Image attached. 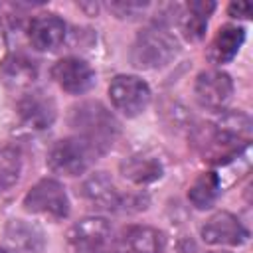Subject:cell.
<instances>
[{"label":"cell","mask_w":253,"mask_h":253,"mask_svg":"<svg viewBox=\"0 0 253 253\" xmlns=\"http://www.w3.org/2000/svg\"><path fill=\"white\" fill-rule=\"evenodd\" d=\"M164 237L158 229L146 225H132L121 233L111 253H162Z\"/></svg>","instance_id":"obj_11"},{"label":"cell","mask_w":253,"mask_h":253,"mask_svg":"<svg viewBox=\"0 0 253 253\" xmlns=\"http://www.w3.org/2000/svg\"><path fill=\"white\" fill-rule=\"evenodd\" d=\"M22 174V156L14 146H0V194L10 190Z\"/></svg>","instance_id":"obj_20"},{"label":"cell","mask_w":253,"mask_h":253,"mask_svg":"<svg viewBox=\"0 0 253 253\" xmlns=\"http://www.w3.org/2000/svg\"><path fill=\"white\" fill-rule=\"evenodd\" d=\"M219 192H221V180H219V176L215 172H204L190 186L188 200L198 210H206V208H211L213 206V202L217 200Z\"/></svg>","instance_id":"obj_19"},{"label":"cell","mask_w":253,"mask_h":253,"mask_svg":"<svg viewBox=\"0 0 253 253\" xmlns=\"http://www.w3.org/2000/svg\"><path fill=\"white\" fill-rule=\"evenodd\" d=\"M18 115L24 125L36 130L47 128L57 115L55 101L43 91H30L18 103Z\"/></svg>","instance_id":"obj_10"},{"label":"cell","mask_w":253,"mask_h":253,"mask_svg":"<svg viewBox=\"0 0 253 253\" xmlns=\"http://www.w3.org/2000/svg\"><path fill=\"white\" fill-rule=\"evenodd\" d=\"M253 4L251 2H231L229 4V14L235 18H251Z\"/></svg>","instance_id":"obj_23"},{"label":"cell","mask_w":253,"mask_h":253,"mask_svg":"<svg viewBox=\"0 0 253 253\" xmlns=\"http://www.w3.org/2000/svg\"><path fill=\"white\" fill-rule=\"evenodd\" d=\"M245 40V32L239 26H223L217 36L213 38L211 45H210V59L213 63H227L235 57V53L239 51L241 43Z\"/></svg>","instance_id":"obj_18"},{"label":"cell","mask_w":253,"mask_h":253,"mask_svg":"<svg viewBox=\"0 0 253 253\" xmlns=\"http://www.w3.org/2000/svg\"><path fill=\"white\" fill-rule=\"evenodd\" d=\"M213 8L215 4L210 0H192L182 8V12L178 14V24L186 40L198 42L204 38L208 28V18L213 12Z\"/></svg>","instance_id":"obj_15"},{"label":"cell","mask_w":253,"mask_h":253,"mask_svg":"<svg viewBox=\"0 0 253 253\" xmlns=\"http://www.w3.org/2000/svg\"><path fill=\"white\" fill-rule=\"evenodd\" d=\"M121 174L132 184H150L162 176V164L152 154H132L121 162Z\"/></svg>","instance_id":"obj_17"},{"label":"cell","mask_w":253,"mask_h":253,"mask_svg":"<svg viewBox=\"0 0 253 253\" xmlns=\"http://www.w3.org/2000/svg\"><path fill=\"white\" fill-rule=\"evenodd\" d=\"M211 253H225V251H211Z\"/></svg>","instance_id":"obj_24"},{"label":"cell","mask_w":253,"mask_h":253,"mask_svg":"<svg viewBox=\"0 0 253 253\" xmlns=\"http://www.w3.org/2000/svg\"><path fill=\"white\" fill-rule=\"evenodd\" d=\"M0 253H6V251H4V249H0Z\"/></svg>","instance_id":"obj_25"},{"label":"cell","mask_w":253,"mask_h":253,"mask_svg":"<svg viewBox=\"0 0 253 253\" xmlns=\"http://www.w3.org/2000/svg\"><path fill=\"white\" fill-rule=\"evenodd\" d=\"M109 97L125 117H136L150 103V87L140 77L117 75L109 85Z\"/></svg>","instance_id":"obj_5"},{"label":"cell","mask_w":253,"mask_h":253,"mask_svg":"<svg viewBox=\"0 0 253 253\" xmlns=\"http://www.w3.org/2000/svg\"><path fill=\"white\" fill-rule=\"evenodd\" d=\"M178 40L164 26H148L138 32L130 49V61L138 69H158L168 65L178 55Z\"/></svg>","instance_id":"obj_2"},{"label":"cell","mask_w":253,"mask_h":253,"mask_svg":"<svg viewBox=\"0 0 253 253\" xmlns=\"http://www.w3.org/2000/svg\"><path fill=\"white\" fill-rule=\"evenodd\" d=\"M109 8L119 16V18H136L138 14H142L148 4L146 2H134V0H119V2H111Z\"/></svg>","instance_id":"obj_22"},{"label":"cell","mask_w":253,"mask_h":253,"mask_svg":"<svg viewBox=\"0 0 253 253\" xmlns=\"http://www.w3.org/2000/svg\"><path fill=\"white\" fill-rule=\"evenodd\" d=\"M36 77V63L22 53H10L0 63V81L10 89H26L34 83Z\"/></svg>","instance_id":"obj_14"},{"label":"cell","mask_w":253,"mask_h":253,"mask_svg":"<svg viewBox=\"0 0 253 253\" xmlns=\"http://www.w3.org/2000/svg\"><path fill=\"white\" fill-rule=\"evenodd\" d=\"M51 75L57 81V85L71 95H81L95 85V73H93L91 65L79 57L59 59L53 65Z\"/></svg>","instance_id":"obj_9"},{"label":"cell","mask_w":253,"mask_h":253,"mask_svg":"<svg viewBox=\"0 0 253 253\" xmlns=\"http://www.w3.org/2000/svg\"><path fill=\"white\" fill-rule=\"evenodd\" d=\"M28 38L38 51H53L65 40V24L55 14H40L30 22Z\"/></svg>","instance_id":"obj_12"},{"label":"cell","mask_w":253,"mask_h":253,"mask_svg":"<svg viewBox=\"0 0 253 253\" xmlns=\"http://www.w3.org/2000/svg\"><path fill=\"white\" fill-rule=\"evenodd\" d=\"M24 208L32 213L49 215L53 219H63L69 213V200L65 188L51 178L40 180L24 198Z\"/></svg>","instance_id":"obj_4"},{"label":"cell","mask_w":253,"mask_h":253,"mask_svg":"<svg viewBox=\"0 0 253 253\" xmlns=\"http://www.w3.org/2000/svg\"><path fill=\"white\" fill-rule=\"evenodd\" d=\"M81 194L85 196V200H89L97 208L119 210L123 206V196L117 190V186L113 184V180L107 176V172H95V174H91L83 182Z\"/></svg>","instance_id":"obj_13"},{"label":"cell","mask_w":253,"mask_h":253,"mask_svg":"<svg viewBox=\"0 0 253 253\" xmlns=\"http://www.w3.org/2000/svg\"><path fill=\"white\" fill-rule=\"evenodd\" d=\"M6 239L18 253H40L45 245L43 231L36 223L24 219H12L6 225Z\"/></svg>","instance_id":"obj_16"},{"label":"cell","mask_w":253,"mask_h":253,"mask_svg":"<svg viewBox=\"0 0 253 253\" xmlns=\"http://www.w3.org/2000/svg\"><path fill=\"white\" fill-rule=\"evenodd\" d=\"M99 152L81 136H71L55 142L47 154V166L55 174L79 176L83 174Z\"/></svg>","instance_id":"obj_3"},{"label":"cell","mask_w":253,"mask_h":253,"mask_svg":"<svg viewBox=\"0 0 253 253\" xmlns=\"http://www.w3.org/2000/svg\"><path fill=\"white\" fill-rule=\"evenodd\" d=\"M194 93H196L198 103L204 109L219 111L229 103L233 95V83L227 73L217 71V69H208L196 77Z\"/></svg>","instance_id":"obj_7"},{"label":"cell","mask_w":253,"mask_h":253,"mask_svg":"<svg viewBox=\"0 0 253 253\" xmlns=\"http://www.w3.org/2000/svg\"><path fill=\"white\" fill-rule=\"evenodd\" d=\"M202 239L210 245H241L247 241V229L229 211L213 213L202 225Z\"/></svg>","instance_id":"obj_8"},{"label":"cell","mask_w":253,"mask_h":253,"mask_svg":"<svg viewBox=\"0 0 253 253\" xmlns=\"http://www.w3.org/2000/svg\"><path fill=\"white\" fill-rule=\"evenodd\" d=\"M111 237V225L105 217H83L67 231V243L75 253H99Z\"/></svg>","instance_id":"obj_6"},{"label":"cell","mask_w":253,"mask_h":253,"mask_svg":"<svg viewBox=\"0 0 253 253\" xmlns=\"http://www.w3.org/2000/svg\"><path fill=\"white\" fill-rule=\"evenodd\" d=\"M69 123L77 130V136L87 140L99 154H103L121 132V125L115 115L99 101H85L73 107Z\"/></svg>","instance_id":"obj_1"},{"label":"cell","mask_w":253,"mask_h":253,"mask_svg":"<svg viewBox=\"0 0 253 253\" xmlns=\"http://www.w3.org/2000/svg\"><path fill=\"white\" fill-rule=\"evenodd\" d=\"M215 125L219 128H223L225 132H229L231 136L239 138L241 142H247L249 144V138H251V119L245 113H241V111L223 113L221 119Z\"/></svg>","instance_id":"obj_21"}]
</instances>
